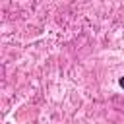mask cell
<instances>
[{
  "label": "cell",
  "mask_w": 124,
  "mask_h": 124,
  "mask_svg": "<svg viewBox=\"0 0 124 124\" xmlns=\"http://www.w3.org/2000/svg\"><path fill=\"white\" fill-rule=\"evenodd\" d=\"M118 85H120V87L124 89V78H120V79H118Z\"/></svg>",
  "instance_id": "1"
}]
</instances>
